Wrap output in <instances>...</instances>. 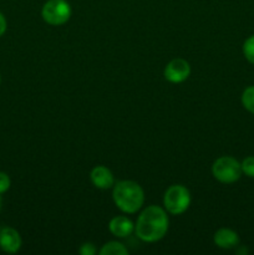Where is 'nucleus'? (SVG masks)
<instances>
[{
  "instance_id": "nucleus-1",
  "label": "nucleus",
  "mask_w": 254,
  "mask_h": 255,
  "mask_svg": "<svg viewBox=\"0 0 254 255\" xmlns=\"http://www.w3.org/2000/svg\"><path fill=\"white\" fill-rule=\"evenodd\" d=\"M137 237L147 243H153L166 236L168 218L161 207L149 206L141 213L134 227Z\"/></svg>"
},
{
  "instance_id": "nucleus-2",
  "label": "nucleus",
  "mask_w": 254,
  "mask_h": 255,
  "mask_svg": "<svg viewBox=\"0 0 254 255\" xmlns=\"http://www.w3.org/2000/svg\"><path fill=\"white\" fill-rule=\"evenodd\" d=\"M112 197L116 206L125 213H136L144 201L143 189L133 181L117 182L114 187Z\"/></svg>"
},
{
  "instance_id": "nucleus-3",
  "label": "nucleus",
  "mask_w": 254,
  "mask_h": 255,
  "mask_svg": "<svg viewBox=\"0 0 254 255\" xmlns=\"http://www.w3.org/2000/svg\"><path fill=\"white\" fill-rule=\"evenodd\" d=\"M163 203L167 212L173 216H179L188 209L191 204V194L186 187L174 184L169 187L164 193Z\"/></svg>"
},
{
  "instance_id": "nucleus-4",
  "label": "nucleus",
  "mask_w": 254,
  "mask_h": 255,
  "mask_svg": "<svg viewBox=\"0 0 254 255\" xmlns=\"http://www.w3.org/2000/svg\"><path fill=\"white\" fill-rule=\"evenodd\" d=\"M212 172L217 181L229 184L241 178L242 164L233 157L224 156L214 162Z\"/></svg>"
},
{
  "instance_id": "nucleus-5",
  "label": "nucleus",
  "mask_w": 254,
  "mask_h": 255,
  "mask_svg": "<svg viewBox=\"0 0 254 255\" xmlns=\"http://www.w3.org/2000/svg\"><path fill=\"white\" fill-rule=\"evenodd\" d=\"M41 15L47 24L59 26L69 21L71 16V6L66 0H49L42 6Z\"/></svg>"
},
{
  "instance_id": "nucleus-6",
  "label": "nucleus",
  "mask_w": 254,
  "mask_h": 255,
  "mask_svg": "<svg viewBox=\"0 0 254 255\" xmlns=\"http://www.w3.org/2000/svg\"><path fill=\"white\" fill-rule=\"evenodd\" d=\"M191 74V66L183 59H174L164 69V77L167 81L179 84L188 79Z\"/></svg>"
},
{
  "instance_id": "nucleus-7",
  "label": "nucleus",
  "mask_w": 254,
  "mask_h": 255,
  "mask_svg": "<svg viewBox=\"0 0 254 255\" xmlns=\"http://www.w3.org/2000/svg\"><path fill=\"white\" fill-rule=\"evenodd\" d=\"M21 248V237L15 229L2 228L0 229V249L5 253L14 254Z\"/></svg>"
},
{
  "instance_id": "nucleus-8",
  "label": "nucleus",
  "mask_w": 254,
  "mask_h": 255,
  "mask_svg": "<svg viewBox=\"0 0 254 255\" xmlns=\"http://www.w3.org/2000/svg\"><path fill=\"white\" fill-rule=\"evenodd\" d=\"M90 177H91V182L96 188L109 189L115 184L114 174L109 168L104 166L95 167L91 171Z\"/></svg>"
},
{
  "instance_id": "nucleus-9",
  "label": "nucleus",
  "mask_w": 254,
  "mask_h": 255,
  "mask_svg": "<svg viewBox=\"0 0 254 255\" xmlns=\"http://www.w3.org/2000/svg\"><path fill=\"white\" fill-rule=\"evenodd\" d=\"M109 228L110 232L115 237H117V238H126V237L131 236L134 229V226L126 217H115L110 222Z\"/></svg>"
},
{
  "instance_id": "nucleus-10",
  "label": "nucleus",
  "mask_w": 254,
  "mask_h": 255,
  "mask_svg": "<svg viewBox=\"0 0 254 255\" xmlns=\"http://www.w3.org/2000/svg\"><path fill=\"white\" fill-rule=\"evenodd\" d=\"M214 243L222 249H233L239 244V237L232 229L222 228L214 234Z\"/></svg>"
},
{
  "instance_id": "nucleus-11",
  "label": "nucleus",
  "mask_w": 254,
  "mask_h": 255,
  "mask_svg": "<svg viewBox=\"0 0 254 255\" xmlns=\"http://www.w3.org/2000/svg\"><path fill=\"white\" fill-rule=\"evenodd\" d=\"M101 255H126L128 254V251L122 246L121 243L117 242H110V243L105 244L100 251Z\"/></svg>"
},
{
  "instance_id": "nucleus-12",
  "label": "nucleus",
  "mask_w": 254,
  "mask_h": 255,
  "mask_svg": "<svg viewBox=\"0 0 254 255\" xmlns=\"http://www.w3.org/2000/svg\"><path fill=\"white\" fill-rule=\"evenodd\" d=\"M242 102L249 112L254 114V86L244 90L243 95H242Z\"/></svg>"
},
{
  "instance_id": "nucleus-13",
  "label": "nucleus",
  "mask_w": 254,
  "mask_h": 255,
  "mask_svg": "<svg viewBox=\"0 0 254 255\" xmlns=\"http://www.w3.org/2000/svg\"><path fill=\"white\" fill-rule=\"evenodd\" d=\"M243 52L246 59L254 65V35L246 40L243 45Z\"/></svg>"
},
{
  "instance_id": "nucleus-14",
  "label": "nucleus",
  "mask_w": 254,
  "mask_h": 255,
  "mask_svg": "<svg viewBox=\"0 0 254 255\" xmlns=\"http://www.w3.org/2000/svg\"><path fill=\"white\" fill-rule=\"evenodd\" d=\"M242 172L246 173L248 177L254 178V157H247L242 162Z\"/></svg>"
},
{
  "instance_id": "nucleus-15",
  "label": "nucleus",
  "mask_w": 254,
  "mask_h": 255,
  "mask_svg": "<svg viewBox=\"0 0 254 255\" xmlns=\"http://www.w3.org/2000/svg\"><path fill=\"white\" fill-rule=\"evenodd\" d=\"M10 184L11 182H10L9 176L4 172H0V194L5 193L10 188Z\"/></svg>"
},
{
  "instance_id": "nucleus-16",
  "label": "nucleus",
  "mask_w": 254,
  "mask_h": 255,
  "mask_svg": "<svg viewBox=\"0 0 254 255\" xmlns=\"http://www.w3.org/2000/svg\"><path fill=\"white\" fill-rule=\"evenodd\" d=\"M79 252L81 255H94L96 253V248L92 243H84L80 247Z\"/></svg>"
},
{
  "instance_id": "nucleus-17",
  "label": "nucleus",
  "mask_w": 254,
  "mask_h": 255,
  "mask_svg": "<svg viewBox=\"0 0 254 255\" xmlns=\"http://www.w3.org/2000/svg\"><path fill=\"white\" fill-rule=\"evenodd\" d=\"M5 31H6V19H5L4 15L0 12V36H2Z\"/></svg>"
},
{
  "instance_id": "nucleus-18",
  "label": "nucleus",
  "mask_w": 254,
  "mask_h": 255,
  "mask_svg": "<svg viewBox=\"0 0 254 255\" xmlns=\"http://www.w3.org/2000/svg\"><path fill=\"white\" fill-rule=\"evenodd\" d=\"M1 206H2V199H1V196H0V209H1Z\"/></svg>"
},
{
  "instance_id": "nucleus-19",
  "label": "nucleus",
  "mask_w": 254,
  "mask_h": 255,
  "mask_svg": "<svg viewBox=\"0 0 254 255\" xmlns=\"http://www.w3.org/2000/svg\"><path fill=\"white\" fill-rule=\"evenodd\" d=\"M0 82H1V77H0Z\"/></svg>"
}]
</instances>
